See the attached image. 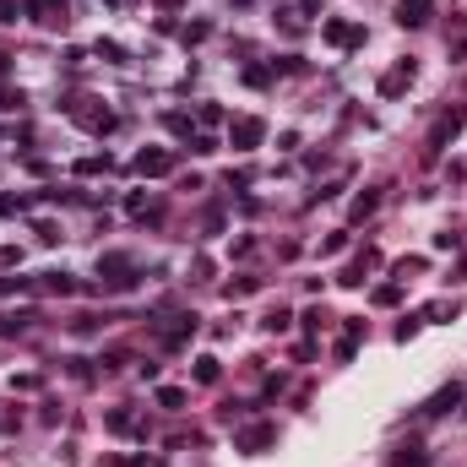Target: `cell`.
<instances>
[{
    "label": "cell",
    "mask_w": 467,
    "mask_h": 467,
    "mask_svg": "<svg viewBox=\"0 0 467 467\" xmlns=\"http://www.w3.org/2000/svg\"><path fill=\"white\" fill-rule=\"evenodd\" d=\"M261 131H266V125H261V120H233L229 142H233V147H239V153H250V147H255V142H261Z\"/></svg>",
    "instance_id": "6da1fadb"
},
{
    "label": "cell",
    "mask_w": 467,
    "mask_h": 467,
    "mask_svg": "<svg viewBox=\"0 0 467 467\" xmlns=\"http://www.w3.org/2000/svg\"><path fill=\"white\" fill-rule=\"evenodd\" d=\"M429 11H435V0H402V5H396V16H402L407 27H418V22H429Z\"/></svg>",
    "instance_id": "7a4b0ae2"
},
{
    "label": "cell",
    "mask_w": 467,
    "mask_h": 467,
    "mask_svg": "<svg viewBox=\"0 0 467 467\" xmlns=\"http://www.w3.org/2000/svg\"><path fill=\"white\" fill-rule=\"evenodd\" d=\"M457 125H462V109H451V114H446V120H440V125H435V136H429V147H435V153H440V147H446V142H451V136H457Z\"/></svg>",
    "instance_id": "3957f363"
},
{
    "label": "cell",
    "mask_w": 467,
    "mask_h": 467,
    "mask_svg": "<svg viewBox=\"0 0 467 467\" xmlns=\"http://www.w3.org/2000/svg\"><path fill=\"white\" fill-rule=\"evenodd\" d=\"M168 168H174V157H168V153H142V157H136V174H168Z\"/></svg>",
    "instance_id": "277c9868"
},
{
    "label": "cell",
    "mask_w": 467,
    "mask_h": 467,
    "mask_svg": "<svg viewBox=\"0 0 467 467\" xmlns=\"http://www.w3.org/2000/svg\"><path fill=\"white\" fill-rule=\"evenodd\" d=\"M27 11H44V22H66V0H27Z\"/></svg>",
    "instance_id": "5b68a950"
},
{
    "label": "cell",
    "mask_w": 467,
    "mask_h": 467,
    "mask_svg": "<svg viewBox=\"0 0 467 467\" xmlns=\"http://www.w3.org/2000/svg\"><path fill=\"white\" fill-rule=\"evenodd\" d=\"M326 38H331V44H359V27H348V22H326Z\"/></svg>",
    "instance_id": "8992f818"
},
{
    "label": "cell",
    "mask_w": 467,
    "mask_h": 467,
    "mask_svg": "<svg viewBox=\"0 0 467 467\" xmlns=\"http://www.w3.org/2000/svg\"><path fill=\"white\" fill-rule=\"evenodd\" d=\"M457 402H462V386H446L440 396H435V407H429V413H446V407H457Z\"/></svg>",
    "instance_id": "52a82bcc"
},
{
    "label": "cell",
    "mask_w": 467,
    "mask_h": 467,
    "mask_svg": "<svg viewBox=\"0 0 467 467\" xmlns=\"http://www.w3.org/2000/svg\"><path fill=\"white\" fill-rule=\"evenodd\" d=\"M407 77H413V71H391V77L381 81V92H396V87H402V81H407Z\"/></svg>",
    "instance_id": "ba28073f"
},
{
    "label": "cell",
    "mask_w": 467,
    "mask_h": 467,
    "mask_svg": "<svg viewBox=\"0 0 467 467\" xmlns=\"http://www.w3.org/2000/svg\"><path fill=\"white\" fill-rule=\"evenodd\" d=\"M0 22H16V0H0Z\"/></svg>",
    "instance_id": "9c48e42d"
}]
</instances>
